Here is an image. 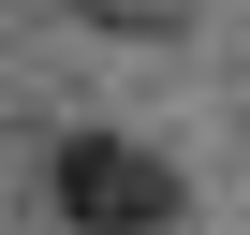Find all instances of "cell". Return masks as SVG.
Here are the masks:
<instances>
[{
  "instance_id": "6da1fadb",
  "label": "cell",
  "mask_w": 250,
  "mask_h": 235,
  "mask_svg": "<svg viewBox=\"0 0 250 235\" xmlns=\"http://www.w3.org/2000/svg\"><path fill=\"white\" fill-rule=\"evenodd\" d=\"M59 220L74 235H162L177 220V162L133 147V133H74L59 147Z\"/></svg>"
}]
</instances>
